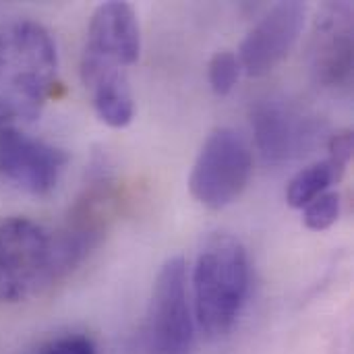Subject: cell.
I'll use <instances>...</instances> for the list:
<instances>
[{"label": "cell", "instance_id": "1", "mask_svg": "<svg viewBox=\"0 0 354 354\" xmlns=\"http://www.w3.org/2000/svg\"><path fill=\"white\" fill-rule=\"evenodd\" d=\"M58 87V52L50 31L35 21L0 29V129L35 122Z\"/></svg>", "mask_w": 354, "mask_h": 354}, {"label": "cell", "instance_id": "2", "mask_svg": "<svg viewBox=\"0 0 354 354\" xmlns=\"http://www.w3.org/2000/svg\"><path fill=\"white\" fill-rule=\"evenodd\" d=\"M249 257L230 234L212 236L193 272V315L212 340L224 338L239 322L249 295Z\"/></svg>", "mask_w": 354, "mask_h": 354}, {"label": "cell", "instance_id": "3", "mask_svg": "<svg viewBox=\"0 0 354 354\" xmlns=\"http://www.w3.org/2000/svg\"><path fill=\"white\" fill-rule=\"evenodd\" d=\"M56 280L54 236L29 218L4 220L0 224V303H23Z\"/></svg>", "mask_w": 354, "mask_h": 354}, {"label": "cell", "instance_id": "4", "mask_svg": "<svg viewBox=\"0 0 354 354\" xmlns=\"http://www.w3.org/2000/svg\"><path fill=\"white\" fill-rule=\"evenodd\" d=\"M141 52L139 21L131 4L104 2L89 21L87 39L81 54V79L91 91L97 85L129 79Z\"/></svg>", "mask_w": 354, "mask_h": 354}, {"label": "cell", "instance_id": "5", "mask_svg": "<svg viewBox=\"0 0 354 354\" xmlns=\"http://www.w3.org/2000/svg\"><path fill=\"white\" fill-rule=\"evenodd\" d=\"M251 172L253 156L247 141L236 131L220 127L201 145L189 176V189L203 207L224 209L243 195Z\"/></svg>", "mask_w": 354, "mask_h": 354}, {"label": "cell", "instance_id": "6", "mask_svg": "<svg viewBox=\"0 0 354 354\" xmlns=\"http://www.w3.org/2000/svg\"><path fill=\"white\" fill-rule=\"evenodd\" d=\"M195 315L187 288V268L180 257L168 259L153 282L145 346L149 354H193Z\"/></svg>", "mask_w": 354, "mask_h": 354}, {"label": "cell", "instance_id": "7", "mask_svg": "<svg viewBox=\"0 0 354 354\" xmlns=\"http://www.w3.org/2000/svg\"><path fill=\"white\" fill-rule=\"evenodd\" d=\"M118 189L112 178L91 180L68 212L66 224L54 236L58 280L75 270L106 236L118 209Z\"/></svg>", "mask_w": 354, "mask_h": 354}, {"label": "cell", "instance_id": "8", "mask_svg": "<svg viewBox=\"0 0 354 354\" xmlns=\"http://www.w3.org/2000/svg\"><path fill=\"white\" fill-rule=\"evenodd\" d=\"M68 153L21 129H0V176L19 191L41 197L60 180Z\"/></svg>", "mask_w": 354, "mask_h": 354}, {"label": "cell", "instance_id": "9", "mask_svg": "<svg viewBox=\"0 0 354 354\" xmlns=\"http://www.w3.org/2000/svg\"><path fill=\"white\" fill-rule=\"evenodd\" d=\"M253 133L259 151L270 162H288L322 143L324 124L280 100H266L253 110Z\"/></svg>", "mask_w": 354, "mask_h": 354}, {"label": "cell", "instance_id": "10", "mask_svg": "<svg viewBox=\"0 0 354 354\" xmlns=\"http://www.w3.org/2000/svg\"><path fill=\"white\" fill-rule=\"evenodd\" d=\"M311 75L322 87H344L353 77V6L332 2L315 19L309 46Z\"/></svg>", "mask_w": 354, "mask_h": 354}, {"label": "cell", "instance_id": "11", "mask_svg": "<svg viewBox=\"0 0 354 354\" xmlns=\"http://www.w3.org/2000/svg\"><path fill=\"white\" fill-rule=\"evenodd\" d=\"M307 6L303 2H278L249 31L239 50L241 68L251 77L272 73L295 48L305 27Z\"/></svg>", "mask_w": 354, "mask_h": 354}, {"label": "cell", "instance_id": "12", "mask_svg": "<svg viewBox=\"0 0 354 354\" xmlns=\"http://www.w3.org/2000/svg\"><path fill=\"white\" fill-rule=\"evenodd\" d=\"M89 93L91 104L102 122H106L112 129H124L127 124H131L135 116V100L129 79L104 83L91 89Z\"/></svg>", "mask_w": 354, "mask_h": 354}, {"label": "cell", "instance_id": "13", "mask_svg": "<svg viewBox=\"0 0 354 354\" xmlns=\"http://www.w3.org/2000/svg\"><path fill=\"white\" fill-rule=\"evenodd\" d=\"M342 170H338L330 160H322L297 172L286 189V201L295 209H305L313 199L324 195L334 183L342 178Z\"/></svg>", "mask_w": 354, "mask_h": 354}, {"label": "cell", "instance_id": "14", "mask_svg": "<svg viewBox=\"0 0 354 354\" xmlns=\"http://www.w3.org/2000/svg\"><path fill=\"white\" fill-rule=\"evenodd\" d=\"M241 62L236 58L234 52L230 50H222V52H216L207 64V77H209V85L214 89V93L218 95H228L239 77H241Z\"/></svg>", "mask_w": 354, "mask_h": 354}, {"label": "cell", "instance_id": "15", "mask_svg": "<svg viewBox=\"0 0 354 354\" xmlns=\"http://www.w3.org/2000/svg\"><path fill=\"white\" fill-rule=\"evenodd\" d=\"M340 218V195L326 191L303 209V222L313 232H324Z\"/></svg>", "mask_w": 354, "mask_h": 354}, {"label": "cell", "instance_id": "16", "mask_svg": "<svg viewBox=\"0 0 354 354\" xmlns=\"http://www.w3.org/2000/svg\"><path fill=\"white\" fill-rule=\"evenodd\" d=\"M39 354H97L95 342L83 334H68L48 342Z\"/></svg>", "mask_w": 354, "mask_h": 354}, {"label": "cell", "instance_id": "17", "mask_svg": "<svg viewBox=\"0 0 354 354\" xmlns=\"http://www.w3.org/2000/svg\"><path fill=\"white\" fill-rule=\"evenodd\" d=\"M328 147H330V162L338 168V170H346V166L351 164L353 160V149H354V137L353 131H340V133H334L330 135V141H328Z\"/></svg>", "mask_w": 354, "mask_h": 354}]
</instances>
